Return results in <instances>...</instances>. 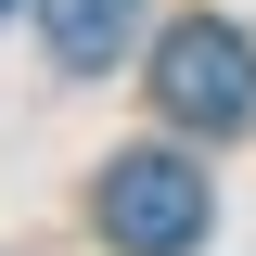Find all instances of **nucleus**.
Wrapping results in <instances>:
<instances>
[{"label": "nucleus", "instance_id": "2", "mask_svg": "<svg viewBox=\"0 0 256 256\" xmlns=\"http://www.w3.org/2000/svg\"><path fill=\"white\" fill-rule=\"evenodd\" d=\"M154 102H166L180 128H218V141H230V128L256 116V38L218 26V13L166 26V38H154Z\"/></svg>", "mask_w": 256, "mask_h": 256}, {"label": "nucleus", "instance_id": "1", "mask_svg": "<svg viewBox=\"0 0 256 256\" xmlns=\"http://www.w3.org/2000/svg\"><path fill=\"white\" fill-rule=\"evenodd\" d=\"M205 218H218V192H205L192 154H116L102 166V244L116 256H192Z\"/></svg>", "mask_w": 256, "mask_h": 256}, {"label": "nucleus", "instance_id": "4", "mask_svg": "<svg viewBox=\"0 0 256 256\" xmlns=\"http://www.w3.org/2000/svg\"><path fill=\"white\" fill-rule=\"evenodd\" d=\"M0 13H13V0H0Z\"/></svg>", "mask_w": 256, "mask_h": 256}, {"label": "nucleus", "instance_id": "3", "mask_svg": "<svg viewBox=\"0 0 256 256\" xmlns=\"http://www.w3.org/2000/svg\"><path fill=\"white\" fill-rule=\"evenodd\" d=\"M38 26H52V64H77V77H102V64L141 38V0H38Z\"/></svg>", "mask_w": 256, "mask_h": 256}]
</instances>
